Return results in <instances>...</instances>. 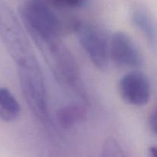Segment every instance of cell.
<instances>
[{"label": "cell", "mask_w": 157, "mask_h": 157, "mask_svg": "<svg viewBox=\"0 0 157 157\" xmlns=\"http://www.w3.org/2000/svg\"><path fill=\"white\" fill-rule=\"evenodd\" d=\"M0 40L17 67L38 63L21 23L7 5L0 2Z\"/></svg>", "instance_id": "cell-1"}, {"label": "cell", "mask_w": 157, "mask_h": 157, "mask_svg": "<svg viewBox=\"0 0 157 157\" xmlns=\"http://www.w3.org/2000/svg\"><path fill=\"white\" fill-rule=\"evenodd\" d=\"M18 12L23 25L34 42L61 38L59 18L43 0H26L21 5Z\"/></svg>", "instance_id": "cell-2"}, {"label": "cell", "mask_w": 157, "mask_h": 157, "mask_svg": "<svg viewBox=\"0 0 157 157\" xmlns=\"http://www.w3.org/2000/svg\"><path fill=\"white\" fill-rule=\"evenodd\" d=\"M57 78L77 90H81V75L76 59L61 38L35 42Z\"/></svg>", "instance_id": "cell-3"}, {"label": "cell", "mask_w": 157, "mask_h": 157, "mask_svg": "<svg viewBox=\"0 0 157 157\" xmlns=\"http://www.w3.org/2000/svg\"><path fill=\"white\" fill-rule=\"evenodd\" d=\"M21 92L31 111L45 123L48 117L45 83L38 63L17 67Z\"/></svg>", "instance_id": "cell-4"}, {"label": "cell", "mask_w": 157, "mask_h": 157, "mask_svg": "<svg viewBox=\"0 0 157 157\" xmlns=\"http://www.w3.org/2000/svg\"><path fill=\"white\" fill-rule=\"evenodd\" d=\"M81 48L92 64L100 70H104L109 63V43L104 34L94 25L76 20L72 25Z\"/></svg>", "instance_id": "cell-5"}, {"label": "cell", "mask_w": 157, "mask_h": 157, "mask_svg": "<svg viewBox=\"0 0 157 157\" xmlns=\"http://www.w3.org/2000/svg\"><path fill=\"white\" fill-rule=\"evenodd\" d=\"M109 57L117 65L136 68L142 65L143 58L131 38L123 32L113 34L109 43Z\"/></svg>", "instance_id": "cell-6"}, {"label": "cell", "mask_w": 157, "mask_h": 157, "mask_svg": "<svg viewBox=\"0 0 157 157\" xmlns=\"http://www.w3.org/2000/svg\"><path fill=\"white\" fill-rule=\"evenodd\" d=\"M123 99L130 105L141 107L150 99L151 87L148 77L140 71H131L124 75L119 84Z\"/></svg>", "instance_id": "cell-7"}, {"label": "cell", "mask_w": 157, "mask_h": 157, "mask_svg": "<svg viewBox=\"0 0 157 157\" xmlns=\"http://www.w3.org/2000/svg\"><path fill=\"white\" fill-rule=\"evenodd\" d=\"M133 25L144 35L153 48H156V22L151 13L143 7L134 9L131 14Z\"/></svg>", "instance_id": "cell-8"}, {"label": "cell", "mask_w": 157, "mask_h": 157, "mask_svg": "<svg viewBox=\"0 0 157 157\" xmlns=\"http://www.w3.org/2000/svg\"><path fill=\"white\" fill-rule=\"evenodd\" d=\"M21 113V107L12 92L0 87V121L12 122L18 119Z\"/></svg>", "instance_id": "cell-9"}, {"label": "cell", "mask_w": 157, "mask_h": 157, "mask_svg": "<svg viewBox=\"0 0 157 157\" xmlns=\"http://www.w3.org/2000/svg\"><path fill=\"white\" fill-rule=\"evenodd\" d=\"M85 117L84 107L76 104L64 106L57 112V121L64 129L71 128L78 123L84 121Z\"/></svg>", "instance_id": "cell-10"}, {"label": "cell", "mask_w": 157, "mask_h": 157, "mask_svg": "<svg viewBox=\"0 0 157 157\" xmlns=\"http://www.w3.org/2000/svg\"><path fill=\"white\" fill-rule=\"evenodd\" d=\"M101 157H127L119 143L113 138H109L103 145Z\"/></svg>", "instance_id": "cell-11"}, {"label": "cell", "mask_w": 157, "mask_h": 157, "mask_svg": "<svg viewBox=\"0 0 157 157\" xmlns=\"http://www.w3.org/2000/svg\"><path fill=\"white\" fill-rule=\"evenodd\" d=\"M55 2L70 8H79L82 6L86 0H54Z\"/></svg>", "instance_id": "cell-12"}, {"label": "cell", "mask_w": 157, "mask_h": 157, "mask_svg": "<svg viewBox=\"0 0 157 157\" xmlns=\"http://www.w3.org/2000/svg\"><path fill=\"white\" fill-rule=\"evenodd\" d=\"M148 124L152 133H153L154 135H156L157 128H156V113L155 110L150 113V117H149Z\"/></svg>", "instance_id": "cell-13"}, {"label": "cell", "mask_w": 157, "mask_h": 157, "mask_svg": "<svg viewBox=\"0 0 157 157\" xmlns=\"http://www.w3.org/2000/svg\"><path fill=\"white\" fill-rule=\"evenodd\" d=\"M156 146H152L149 148V157H156Z\"/></svg>", "instance_id": "cell-14"}]
</instances>
